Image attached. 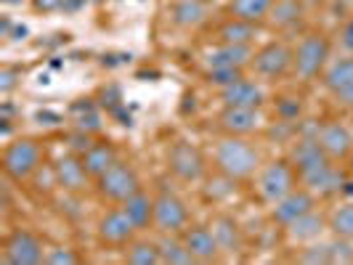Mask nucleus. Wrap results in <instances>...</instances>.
Masks as SVG:
<instances>
[{
  "label": "nucleus",
  "mask_w": 353,
  "mask_h": 265,
  "mask_svg": "<svg viewBox=\"0 0 353 265\" xmlns=\"http://www.w3.org/2000/svg\"><path fill=\"white\" fill-rule=\"evenodd\" d=\"M263 162L261 146L250 136H218L212 143V170L239 183L252 180Z\"/></svg>",
  "instance_id": "nucleus-1"
},
{
  "label": "nucleus",
  "mask_w": 353,
  "mask_h": 265,
  "mask_svg": "<svg viewBox=\"0 0 353 265\" xmlns=\"http://www.w3.org/2000/svg\"><path fill=\"white\" fill-rule=\"evenodd\" d=\"M292 51H295L292 77L303 85H311L321 80L327 64L332 61V37L321 30H305L301 40L292 45Z\"/></svg>",
  "instance_id": "nucleus-2"
},
{
  "label": "nucleus",
  "mask_w": 353,
  "mask_h": 265,
  "mask_svg": "<svg viewBox=\"0 0 353 265\" xmlns=\"http://www.w3.org/2000/svg\"><path fill=\"white\" fill-rule=\"evenodd\" d=\"M43 159H46L43 143L37 141V138H30V136H21V138H14V141L6 143L3 157H0V167H3L6 180L27 183L46 165Z\"/></svg>",
  "instance_id": "nucleus-3"
},
{
  "label": "nucleus",
  "mask_w": 353,
  "mask_h": 265,
  "mask_svg": "<svg viewBox=\"0 0 353 265\" xmlns=\"http://www.w3.org/2000/svg\"><path fill=\"white\" fill-rule=\"evenodd\" d=\"M252 189H255V196H258V202L265 204V207H271V204H276L282 196H287L292 189H298L301 186V178H298V170L292 167V162L287 157H279V159H268L261 165V170L255 173L252 178Z\"/></svg>",
  "instance_id": "nucleus-4"
},
{
  "label": "nucleus",
  "mask_w": 353,
  "mask_h": 265,
  "mask_svg": "<svg viewBox=\"0 0 353 265\" xmlns=\"http://www.w3.org/2000/svg\"><path fill=\"white\" fill-rule=\"evenodd\" d=\"M292 61H295L292 45L282 37H276V40L261 43L255 48L250 74L263 80V83H282L287 77H292Z\"/></svg>",
  "instance_id": "nucleus-5"
},
{
  "label": "nucleus",
  "mask_w": 353,
  "mask_h": 265,
  "mask_svg": "<svg viewBox=\"0 0 353 265\" xmlns=\"http://www.w3.org/2000/svg\"><path fill=\"white\" fill-rule=\"evenodd\" d=\"M143 183L139 170L130 165V162H114L104 176H99L93 180V191L101 196L109 204H123L128 196H133L136 191H141Z\"/></svg>",
  "instance_id": "nucleus-6"
},
{
  "label": "nucleus",
  "mask_w": 353,
  "mask_h": 265,
  "mask_svg": "<svg viewBox=\"0 0 353 265\" xmlns=\"http://www.w3.org/2000/svg\"><path fill=\"white\" fill-rule=\"evenodd\" d=\"M192 223L189 204L170 189H159L154 194V220L152 231L154 236H170V233H183Z\"/></svg>",
  "instance_id": "nucleus-7"
},
{
  "label": "nucleus",
  "mask_w": 353,
  "mask_h": 265,
  "mask_svg": "<svg viewBox=\"0 0 353 265\" xmlns=\"http://www.w3.org/2000/svg\"><path fill=\"white\" fill-rule=\"evenodd\" d=\"M168 170L181 183H202L208 178V157L196 143L173 141L168 146Z\"/></svg>",
  "instance_id": "nucleus-8"
},
{
  "label": "nucleus",
  "mask_w": 353,
  "mask_h": 265,
  "mask_svg": "<svg viewBox=\"0 0 353 265\" xmlns=\"http://www.w3.org/2000/svg\"><path fill=\"white\" fill-rule=\"evenodd\" d=\"M319 83L337 109L353 112V53H343L332 59Z\"/></svg>",
  "instance_id": "nucleus-9"
},
{
  "label": "nucleus",
  "mask_w": 353,
  "mask_h": 265,
  "mask_svg": "<svg viewBox=\"0 0 353 265\" xmlns=\"http://www.w3.org/2000/svg\"><path fill=\"white\" fill-rule=\"evenodd\" d=\"M46 242L37 236L35 231L17 229L11 231L3 244H0V255L6 265H43L46 263Z\"/></svg>",
  "instance_id": "nucleus-10"
},
{
  "label": "nucleus",
  "mask_w": 353,
  "mask_h": 265,
  "mask_svg": "<svg viewBox=\"0 0 353 265\" xmlns=\"http://www.w3.org/2000/svg\"><path fill=\"white\" fill-rule=\"evenodd\" d=\"M141 231L136 229V223L128 218V212L120 204H112L109 210H104L96 220V239L99 244H104L109 249H123L128 242H133Z\"/></svg>",
  "instance_id": "nucleus-11"
},
{
  "label": "nucleus",
  "mask_w": 353,
  "mask_h": 265,
  "mask_svg": "<svg viewBox=\"0 0 353 265\" xmlns=\"http://www.w3.org/2000/svg\"><path fill=\"white\" fill-rule=\"evenodd\" d=\"M215 130L221 136H261L265 130L263 109H242V106H221L215 112Z\"/></svg>",
  "instance_id": "nucleus-12"
},
{
  "label": "nucleus",
  "mask_w": 353,
  "mask_h": 265,
  "mask_svg": "<svg viewBox=\"0 0 353 265\" xmlns=\"http://www.w3.org/2000/svg\"><path fill=\"white\" fill-rule=\"evenodd\" d=\"M311 133L316 136L319 146L324 149V154L332 159V162L345 165L353 157V130L345 123L327 120V123H319Z\"/></svg>",
  "instance_id": "nucleus-13"
},
{
  "label": "nucleus",
  "mask_w": 353,
  "mask_h": 265,
  "mask_svg": "<svg viewBox=\"0 0 353 265\" xmlns=\"http://www.w3.org/2000/svg\"><path fill=\"white\" fill-rule=\"evenodd\" d=\"M316 207H319V196L311 189L298 186V189H292L287 196H282L276 204L268 207V220L276 229H287L290 223H295L298 218H303L305 212L316 210Z\"/></svg>",
  "instance_id": "nucleus-14"
},
{
  "label": "nucleus",
  "mask_w": 353,
  "mask_h": 265,
  "mask_svg": "<svg viewBox=\"0 0 353 265\" xmlns=\"http://www.w3.org/2000/svg\"><path fill=\"white\" fill-rule=\"evenodd\" d=\"M215 101L218 106H242V109H263L268 101V93H265L263 80L258 77H242L236 83H231L226 88L215 90Z\"/></svg>",
  "instance_id": "nucleus-15"
},
{
  "label": "nucleus",
  "mask_w": 353,
  "mask_h": 265,
  "mask_svg": "<svg viewBox=\"0 0 353 265\" xmlns=\"http://www.w3.org/2000/svg\"><path fill=\"white\" fill-rule=\"evenodd\" d=\"M53 173H56L59 189L64 194L80 196L85 194L88 189H93V178L88 176V170H85L80 154H74V151H67V154H61V157L56 159L53 162Z\"/></svg>",
  "instance_id": "nucleus-16"
},
{
  "label": "nucleus",
  "mask_w": 353,
  "mask_h": 265,
  "mask_svg": "<svg viewBox=\"0 0 353 265\" xmlns=\"http://www.w3.org/2000/svg\"><path fill=\"white\" fill-rule=\"evenodd\" d=\"M258 45H229L212 43V48L202 56V70H250Z\"/></svg>",
  "instance_id": "nucleus-17"
},
{
  "label": "nucleus",
  "mask_w": 353,
  "mask_h": 265,
  "mask_svg": "<svg viewBox=\"0 0 353 265\" xmlns=\"http://www.w3.org/2000/svg\"><path fill=\"white\" fill-rule=\"evenodd\" d=\"M181 239H183L186 249L192 252L194 263H218V260H223V252H221V244H218V239L212 233L210 223L208 226L205 223H189L186 231L181 233Z\"/></svg>",
  "instance_id": "nucleus-18"
},
{
  "label": "nucleus",
  "mask_w": 353,
  "mask_h": 265,
  "mask_svg": "<svg viewBox=\"0 0 353 265\" xmlns=\"http://www.w3.org/2000/svg\"><path fill=\"white\" fill-rule=\"evenodd\" d=\"M168 19L176 30L194 32L212 19V6L208 0H173L168 6Z\"/></svg>",
  "instance_id": "nucleus-19"
},
{
  "label": "nucleus",
  "mask_w": 353,
  "mask_h": 265,
  "mask_svg": "<svg viewBox=\"0 0 353 265\" xmlns=\"http://www.w3.org/2000/svg\"><path fill=\"white\" fill-rule=\"evenodd\" d=\"M282 231L292 247H303V244H311V242L330 236V220H327V212L316 207V210L305 212L303 218H298L295 223H290Z\"/></svg>",
  "instance_id": "nucleus-20"
},
{
  "label": "nucleus",
  "mask_w": 353,
  "mask_h": 265,
  "mask_svg": "<svg viewBox=\"0 0 353 265\" xmlns=\"http://www.w3.org/2000/svg\"><path fill=\"white\" fill-rule=\"evenodd\" d=\"M305 11H308V6L303 0H274L268 19H265V27L279 35H292L303 27Z\"/></svg>",
  "instance_id": "nucleus-21"
},
{
  "label": "nucleus",
  "mask_w": 353,
  "mask_h": 265,
  "mask_svg": "<svg viewBox=\"0 0 353 265\" xmlns=\"http://www.w3.org/2000/svg\"><path fill=\"white\" fill-rule=\"evenodd\" d=\"M261 24H250L245 19L226 17L212 27V43H229V45H258Z\"/></svg>",
  "instance_id": "nucleus-22"
},
{
  "label": "nucleus",
  "mask_w": 353,
  "mask_h": 265,
  "mask_svg": "<svg viewBox=\"0 0 353 265\" xmlns=\"http://www.w3.org/2000/svg\"><path fill=\"white\" fill-rule=\"evenodd\" d=\"M210 229L221 244L223 257H236L245 249V231L239 226V220L229 212H215L210 220Z\"/></svg>",
  "instance_id": "nucleus-23"
},
{
  "label": "nucleus",
  "mask_w": 353,
  "mask_h": 265,
  "mask_svg": "<svg viewBox=\"0 0 353 265\" xmlns=\"http://www.w3.org/2000/svg\"><path fill=\"white\" fill-rule=\"evenodd\" d=\"M80 159H83V165H85V170H88V176L96 180L99 176H104L106 170L114 165V162H120V149L114 146L112 141H93V146H90L88 151H83L80 154Z\"/></svg>",
  "instance_id": "nucleus-24"
},
{
  "label": "nucleus",
  "mask_w": 353,
  "mask_h": 265,
  "mask_svg": "<svg viewBox=\"0 0 353 265\" xmlns=\"http://www.w3.org/2000/svg\"><path fill=\"white\" fill-rule=\"evenodd\" d=\"M123 263L128 265H162V252H159L157 236H136L133 242H128L123 249Z\"/></svg>",
  "instance_id": "nucleus-25"
},
{
  "label": "nucleus",
  "mask_w": 353,
  "mask_h": 265,
  "mask_svg": "<svg viewBox=\"0 0 353 265\" xmlns=\"http://www.w3.org/2000/svg\"><path fill=\"white\" fill-rule=\"evenodd\" d=\"M120 207L128 212V218L136 223L139 231L152 229V220H154V194H149L146 189H141L133 196H128Z\"/></svg>",
  "instance_id": "nucleus-26"
},
{
  "label": "nucleus",
  "mask_w": 353,
  "mask_h": 265,
  "mask_svg": "<svg viewBox=\"0 0 353 265\" xmlns=\"http://www.w3.org/2000/svg\"><path fill=\"white\" fill-rule=\"evenodd\" d=\"M236 189H239V180L223 176V173H218V170H212V176L208 173V178L202 180V196H205L208 202H212V204L229 202L231 196L236 194Z\"/></svg>",
  "instance_id": "nucleus-27"
},
{
  "label": "nucleus",
  "mask_w": 353,
  "mask_h": 265,
  "mask_svg": "<svg viewBox=\"0 0 353 265\" xmlns=\"http://www.w3.org/2000/svg\"><path fill=\"white\" fill-rule=\"evenodd\" d=\"M271 6H274V0H229L223 11L229 17L245 19L250 24H265Z\"/></svg>",
  "instance_id": "nucleus-28"
},
{
  "label": "nucleus",
  "mask_w": 353,
  "mask_h": 265,
  "mask_svg": "<svg viewBox=\"0 0 353 265\" xmlns=\"http://www.w3.org/2000/svg\"><path fill=\"white\" fill-rule=\"evenodd\" d=\"M327 220H330V236L353 242V199L337 202L335 207L327 212Z\"/></svg>",
  "instance_id": "nucleus-29"
},
{
  "label": "nucleus",
  "mask_w": 353,
  "mask_h": 265,
  "mask_svg": "<svg viewBox=\"0 0 353 265\" xmlns=\"http://www.w3.org/2000/svg\"><path fill=\"white\" fill-rule=\"evenodd\" d=\"M157 242H159V252H162V265H194V257L186 249L181 233L157 236Z\"/></svg>",
  "instance_id": "nucleus-30"
},
{
  "label": "nucleus",
  "mask_w": 353,
  "mask_h": 265,
  "mask_svg": "<svg viewBox=\"0 0 353 265\" xmlns=\"http://www.w3.org/2000/svg\"><path fill=\"white\" fill-rule=\"evenodd\" d=\"M274 114L276 120L290 125H301L303 114H305V104H303V96L298 93H279L274 98Z\"/></svg>",
  "instance_id": "nucleus-31"
},
{
  "label": "nucleus",
  "mask_w": 353,
  "mask_h": 265,
  "mask_svg": "<svg viewBox=\"0 0 353 265\" xmlns=\"http://www.w3.org/2000/svg\"><path fill=\"white\" fill-rule=\"evenodd\" d=\"M295 263L303 265H330V236L311 242V244H303L295 252Z\"/></svg>",
  "instance_id": "nucleus-32"
},
{
  "label": "nucleus",
  "mask_w": 353,
  "mask_h": 265,
  "mask_svg": "<svg viewBox=\"0 0 353 265\" xmlns=\"http://www.w3.org/2000/svg\"><path fill=\"white\" fill-rule=\"evenodd\" d=\"M83 263V257L74 252L67 244H56V247H48L46 252V263L43 265H77Z\"/></svg>",
  "instance_id": "nucleus-33"
},
{
  "label": "nucleus",
  "mask_w": 353,
  "mask_h": 265,
  "mask_svg": "<svg viewBox=\"0 0 353 265\" xmlns=\"http://www.w3.org/2000/svg\"><path fill=\"white\" fill-rule=\"evenodd\" d=\"M335 43L343 53H353V11L345 17V21L340 24V30H337V35H335Z\"/></svg>",
  "instance_id": "nucleus-34"
},
{
  "label": "nucleus",
  "mask_w": 353,
  "mask_h": 265,
  "mask_svg": "<svg viewBox=\"0 0 353 265\" xmlns=\"http://www.w3.org/2000/svg\"><path fill=\"white\" fill-rule=\"evenodd\" d=\"M19 80H21V70L6 64V67L0 70V93H3V96H11L14 88L19 85Z\"/></svg>",
  "instance_id": "nucleus-35"
},
{
  "label": "nucleus",
  "mask_w": 353,
  "mask_h": 265,
  "mask_svg": "<svg viewBox=\"0 0 353 265\" xmlns=\"http://www.w3.org/2000/svg\"><path fill=\"white\" fill-rule=\"evenodd\" d=\"M308 8H324V6H330L332 0H303Z\"/></svg>",
  "instance_id": "nucleus-36"
},
{
  "label": "nucleus",
  "mask_w": 353,
  "mask_h": 265,
  "mask_svg": "<svg viewBox=\"0 0 353 265\" xmlns=\"http://www.w3.org/2000/svg\"><path fill=\"white\" fill-rule=\"evenodd\" d=\"M208 3H210L212 8H215V6H223V8H226V3H229V0H208Z\"/></svg>",
  "instance_id": "nucleus-37"
},
{
  "label": "nucleus",
  "mask_w": 353,
  "mask_h": 265,
  "mask_svg": "<svg viewBox=\"0 0 353 265\" xmlns=\"http://www.w3.org/2000/svg\"><path fill=\"white\" fill-rule=\"evenodd\" d=\"M6 6H19V3H24V0H3Z\"/></svg>",
  "instance_id": "nucleus-38"
}]
</instances>
